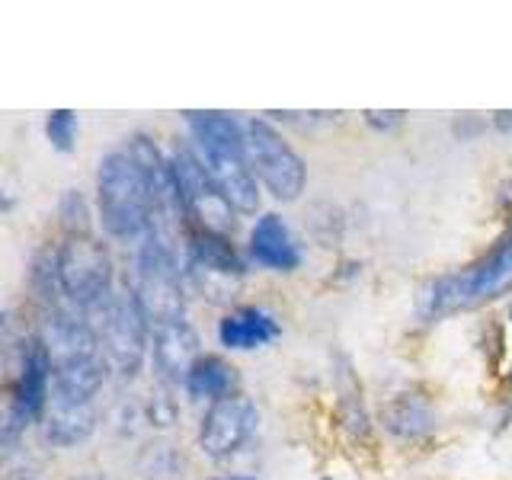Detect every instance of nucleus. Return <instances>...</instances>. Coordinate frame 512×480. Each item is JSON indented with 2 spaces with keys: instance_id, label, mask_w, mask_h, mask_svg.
Segmentation results:
<instances>
[{
  "instance_id": "1",
  "label": "nucleus",
  "mask_w": 512,
  "mask_h": 480,
  "mask_svg": "<svg viewBox=\"0 0 512 480\" xmlns=\"http://www.w3.org/2000/svg\"><path fill=\"white\" fill-rule=\"evenodd\" d=\"M503 295H512V228L471 266L429 279L416 295V314L423 324H436L452 314L484 308Z\"/></svg>"
},
{
  "instance_id": "2",
  "label": "nucleus",
  "mask_w": 512,
  "mask_h": 480,
  "mask_svg": "<svg viewBox=\"0 0 512 480\" xmlns=\"http://www.w3.org/2000/svg\"><path fill=\"white\" fill-rule=\"evenodd\" d=\"M96 205H100L103 231L116 240H144L154 228L157 202L151 183L128 151H112L96 170Z\"/></svg>"
},
{
  "instance_id": "3",
  "label": "nucleus",
  "mask_w": 512,
  "mask_h": 480,
  "mask_svg": "<svg viewBox=\"0 0 512 480\" xmlns=\"http://www.w3.org/2000/svg\"><path fill=\"white\" fill-rule=\"evenodd\" d=\"M128 288L135 292L151 327L186 320V269H180L176 244L164 234L151 231L138 244L135 279Z\"/></svg>"
},
{
  "instance_id": "4",
  "label": "nucleus",
  "mask_w": 512,
  "mask_h": 480,
  "mask_svg": "<svg viewBox=\"0 0 512 480\" xmlns=\"http://www.w3.org/2000/svg\"><path fill=\"white\" fill-rule=\"evenodd\" d=\"M93 314H96L93 327L96 336H100V349L109 372H116L122 381L135 378L151 349V320L144 317L135 292L132 288H122V292L100 304Z\"/></svg>"
},
{
  "instance_id": "5",
  "label": "nucleus",
  "mask_w": 512,
  "mask_h": 480,
  "mask_svg": "<svg viewBox=\"0 0 512 480\" xmlns=\"http://www.w3.org/2000/svg\"><path fill=\"white\" fill-rule=\"evenodd\" d=\"M58 279L64 304L84 314H93L116 295V266H112L106 244H100L93 234L64 237L58 247Z\"/></svg>"
},
{
  "instance_id": "6",
  "label": "nucleus",
  "mask_w": 512,
  "mask_h": 480,
  "mask_svg": "<svg viewBox=\"0 0 512 480\" xmlns=\"http://www.w3.org/2000/svg\"><path fill=\"white\" fill-rule=\"evenodd\" d=\"M170 164L176 173V186H180L189 231H212L231 237L237 228V208L224 199V192L212 180V173L205 170L202 157L192 148H176Z\"/></svg>"
},
{
  "instance_id": "7",
  "label": "nucleus",
  "mask_w": 512,
  "mask_h": 480,
  "mask_svg": "<svg viewBox=\"0 0 512 480\" xmlns=\"http://www.w3.org/2000/svg\"><path fill=\"white\" fill-rule=\"evenodd\" d=\"M247 154L256 180L276 202H298L308 186V164L266 119L247 122Z\"/></svg>"
},
{
  "instance_id": "8",
  "label": "nucleus",
  "mask_w": 512,
  "mask_h": 480,
  "mask_svg": "<svg viewBox=\"0 0 512 480\" xmlns=\"http://www.w3.org/2000/svg\"><path fill=\"white\" fill-rule=\"evenodd\" d=\"M186 279L208 301L224 304L237 295L244 282V260H240L231 237L212 231L186 234Z\"/></svg>"
},
{
  "instance_id": "9",
  "label": "nucleus",
  "mask_w": 512,
  "mask_h": 480,
  "mask_svg": "<svg viewBox=\"0 0 512 480\" xmlns=\"http://www.w3.org/2000/svg\"><path fill=\"white\" fill-rule=\"evenodd\" d=\"M256 426H260V410H256V404L247 394L237 391L231 397H221L215 404H208L202 416L199 448L212 461L234 458L253 439Z\"/></svg>"
},
{
  "instance_id": "10",
  "label": "nucleus",
  "mask_w": 512,
  "mask_h": 480,
  "mask_svg": "<svg viewBox=\"0 0 512 480\" xmlns=\"http://www.w3.org/2000/svg\"><path fill=\"white\" fill-rule=\"evenodd\" d=\"M36 333H39V340L45 343L48 356H52L55 365H68V362L103 356L100 336H96L93 320H87V314L71 308V304L48 308L42 314V324H39Z\"/></svg>"
},
{
  "instance_id": "11",
  "label": "nucleus",
  "mask_w": 512,
  "mask_h": 480,
  "mask_svg": "<svg viewBox=\"0 0 512 480\" xmlns=\"http://www.w3.org/2000/svg\"><path fill=\"white\" fill-rule=\"evenodd\" d=\"M199 333L189 320H173V324L151 327V362L160 381L180 384L186 381L189 368L199 362Z\"/></svg>"
},
{
  "instance_id": "12",
  "label": "nucleus",
  "mask_w": 512,
  "mask_h": 480,
  "mask_svg": "<svg viewBox=\"0 0 512 480\" xmlns=\"http://www.w3.org/2000/svg\"><path fill=\"white\" fill-rule=\"evenodd\" d=\"M247 250L253 263L269 272H295L304 263V250L279 212H263L253 221Z\"/></svg>"
},
{
  "instance_id": "13",
  "label": "nucleus",
  "mask_w": 512,
  "mask_h": 480,
  "mask_svg": "<svg viewBox=\"0 0 512 480\" xmlns=\"http://www.w3.org/2000/svg\"><path fill=\"white\" fill-rule=\"evenodd\" d=\"M202 157L205 170L212 173V180L224 192L237 215H256L260 208V183L250 167V154H234V151H196Z\"/></svg>"
},
{
  "instance_id": "14",
  "label": "nucleus",
  "mask_w": 512,
  "mask_h": 480,
  "mask_svg": "<svg viewBox=\"0 0 512 480\" xmlns=\"http://www.w3.org/2000/svg\"><path fill=\"white\" fill-rule=\"evenodd\" d=\"M279 336H282V324L266 308H256V304L234 308L218 320V343L231 352L266 349Z\"/></svg>"
},
{
  "instance_id": "15",
  "label": "nucleus",
  "mask_w": 512,
  "mask_h": 480,
  "mask_svg": "<svg viewBox=\"0 0 512 480\" xmlns=\"http://www.w3.org/2000/svg\"><path fill=\"white\" fill-rule=\"evenodd\" d=\"M39 423H42V439L48 445L74 448V445H84L96 432V410L93 404H80V400L52 394Z\"/></svg>"
},
{
  "instance_id": "16",
  "label": "nucleus",
  "mask_w": 512,
  "mask_h": 480,
  "mask_svg": "<svg viewBox=\"0 0 512 480\" xmlns=\"http://www.w3.org/2000/svg\"><path fill=\"white\" fill-rule=\"evenodd\" d=\"M381 426L388 429L394 439L416 442V439H426L429 432L439 426V413L423 391H404V394H394L388 404L381 407Z\"/></svg>"
},
{
  "instance_id": "17",
  "label": "nucleus",
  "mask_w": 512,
  "mask_h": 480,
  "mask_svg": "<svg viewBox=\"0 0 512 480\" xmlns=\"http://www.w3.org/2000/svg\"><path fill=\"white\" fill-rule=\"evenodd\" d=\"M186 125L192 141H196V151L247 154V122L234 119L231 112H218V109L186 112Z\"/></svg>"
},
{
  "instance_id": "18",
  "label": "nucleus",
  "mask_w": 512,
  "mask_h": 480,
  "mask_svg": "<svg viewBox=\"0 0 512 480\" xmlns=\"http://www.w3.org/2000/svg\"><path fill=\"white\" fill-rule=\"evenodd\" d=\"M237 384H240V375L228 359L199 356V362L189 368L183 388L192 400H212L215 404V400H221V397L237 394Z\"/></svg>"
},
{
  "instance_id": "19",
  "label": "nucleus",
  "mask_w": 512,
  "mask_h": 480,
  "mask_svg": "<svg viewBox=\"0 0 512 480\" xmlns=\"http://www.w3.org/2000/svg\"><path fill=\"white\" fill-rule=\"evenodd\" d=\"M106 372H109V365L103 356L55 365L52 394H61L68 400H80V404H93V397L100 394V388L106 384Z\"/></svg>"
},
{
  "instance_id": "20",
  "label": "nucleus",
  "mask_w": 512,
  "mask_h": 480,
  "mask_svg": "<svg viewBox=\"0 0 512 480\" xmlns=\"http://www.w3.org/2000/svg\"><path fill=\"white\" fill-rule=\"evenodd\" d=\"M336 416H340V426L346 429L349 439L365 442L368 432H372V420H368V410H365V400H362V388L352 368L343 365L340 372V404H336Z\"/></svg>"
},
{
  "instance_id": "21",
  "label": "nucleus",
  "mask_w": 512,
  "mask_h": 480,
  "mask_svg": "<svg viewBox=\"0 0 512 480\" xmlns=\"http://www.w3.org/2000/svg\"><path fill=\"white\" fill-rule=\"evenodd\" d=\"M58 215L68 237H80V234H90L93 228V215H90V202L84 199L80 189H64L61 192V202H58Z\"/></svg>"
},
{
  "instance_id": "22",
  "label": "nucleus",
  "mask_w": 512,
  "mask_h": 480,
  "mask_svg": "<svg viewBox=\"0 0 512 480\" xmlns=\"http://www.w3.org/2000/svg\"><path fill=\"white\" fill-rule=\"evenodd\" d=\"M45 138L52 141V148L61 154H71L74 151V141H77V116L71 109H52L45 116Z\"/></svg>"
},
{
  "instance_id": "23",
  "label": "nucleus",
  "mask_w": 512,
  "mask_h": 480,
  "mask_svg": "<svg viewBox=\"0 0 512 480\" xmlns=\"http://www.w3.org/2000/svg\"><path fill=\"white\" fill-rule=\"evenodd\" d=\"M365 125L372 128V132H394V128L404 125L407 112L404 109H365Z\"/></svg>"
},
{
  "instance_id": "24",
  "label": "nucleus",
  "mask_w": 512,
  "mask_h": 480,
  "mask_svg": "<svg viewBox=\"0 0 512 480\" xmlns=\"http://www.w3.org/2000/svg\"><path fill=\"white\" fill-rule=\"evenodd\" d=\"M176 420V404L167 397V394H160L154 397V404H151V423L154 426H170Z\"/></svg>"
},
{
  "instance_id": "25",
  "label": "nucleus",
  "mask_w": 512,
  "mask_h": 480,
  "mask_svg": "<svg viewBox=\"0 0 512 480\" xmlns=\"http://www.w3.org/2000/svg\"><path fill=\"white\" fill-rule=\"evenodd\" d=\"M484 119H477V116H471V112H468V116H461L455 125H452V132H455V138L458 141H474L480 132H484Z\"/></svg>"
},
{
  "instance_id": "26",
  "label": "nucleus",
  "mask_w": 512,
  "mask_h": 480,
  "mask_svg": "<svg viewBox=\"0 0 512 480\" xmlns=\"http://www.w3.org/2000/svg\"><path fill=\"white\" fill-rule=\"evenodd\" d=\"M490 125H493L500 135H509V132H512V109H500V112H493V116H490Z\"/></svg>"
},
{
  "instance_id": "27",
  "label": "nucleus",
  "mask_w": 512,
  "mask_h": 480,
  "mask_svg": "<svg viewBox=\"0 0 512 480\" xmlns=\"http://www.w3.org/2000/svg\"><path fill=\"white\" fill-rule=\"evenodd\" d=\"M77 480H106L103 474H84V477H77Z\"/></svg>"
},
{
  "instance_id": "28",
  "label": "nucleus",
  "mask_w": 512,
  "mask_h": 480,
  "mask_svg": "<svg viewBox=\"0 0 512 480\" xmlns=\"http://www.w3.org/2000/svg\"><path fill=\"white\" fill-rule=\"evenodd\" d=\"M10 480H39V477H32V474H16V477H10Z\"/></svg>"
},
{
  "instance_id": "29",
  "label": "nucleus",
  "mask_w": 512,
  "mask_h": 480,
  "mask_svg": "<svg viewBox=\"0 0 512 480\" xmlns=\"http://www.w3.org/2000/svg\"><path fill=\"white\" fill-rule=\"evenodd\" d=\"M506 384H509V388H512V365H509V372H506Z\"/></svg>"
},
{
  "instance_id": "30",
  "label": "nucleus",
  "mask_w": 512,
  "mask_h": 480,
  "mask_svg": "<svg viewBox=\"0 0 512 480\" xmlns=\"http://www.w3.org/2000/svg\"><path fill=\"white\" fill-rule=\"evenodd\" d=\"M228 480H256V477H228Z\"/></svg>"
},
{
  "instance_id": "31",
  "label": "nucleus",
  "mask_w": 512,
  "mask_h": 480,
  "mask_svg": "<svg viewBox=\"0 0 512 480\" xmlns=\"http://www.w3.org/2000/svg\"><path fill=\"white\" fill-rule=\"evenodd\" d=\"M509 320H512V304H509Z\"/></svg>"
},
{
  "instance_id": "32",
  "label": "nucleus",
  "mask_w": 512,
  "mask_h": 480,
  "mask_svg": "<svg viewBox=\"0 0 512 480\" xmlns=\"http://www.w3.org/2000/svg\"><path fill=\"white\" fill-rule=\"evenodd\" d=\"M509 228H512V218H509Z\"/></svg>"
}]
</instances>
